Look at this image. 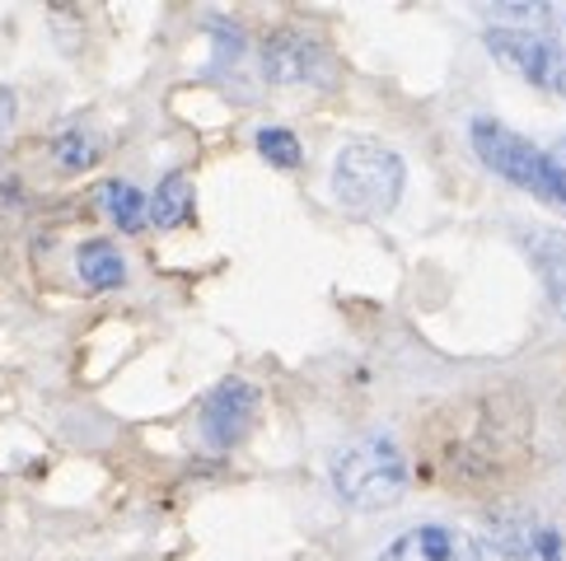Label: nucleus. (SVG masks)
<instances>
[{"mask_svg": "<svg viewBox=\"0 0 566 561\" xmlns=\"http://www.w3.org/2000/svg\"><path fill=\"white\" fill-rule=\"evenodd\" d=\"M333 487L352 510H389L408 491V458L389 435H360L333 454Z\"/></svg>", "mask_w": 566, "mask_h": 561, "instance_id": "2", "label": "nucleus"}, {"mask_svg": "<svg viewBox=\"0 0 566 561\" xmlns=\"http://www.w3.org/2000/svg\"><path fill=\"white\" fill-rule=\"evenodd\" d=\"M538 533L543 525L530 515V510H501V515H488V525H482V543L496 552L501 561H534L538 552Z\"/></svg>", "mask_w": 566, "mask_h": 561, "instance_id": "9", "label": "nucleus"}, {"mask_svg": "<svg viewBox=\"0 0 566 561\" xmlns=\"http://www.w3.org/2000/svg\"><path fill=\"white\" fill-rule=\"evenodd\" d=\"M262 71H268L272 85H328L333 56L318 33L276 29L268 43H262Z\"/></svg>", "mask_w": 566, "mask_h": 561, "instance_id": "5", "label": "nucleus"}, {"mask_svg": "<svg viewBox=\"0 0 566 561\" xmlns=\"http://www.w3.org/2000/svg\"><path fill=\"white\" fill-rule=\"evenodd\" d=\"M375 561H482V548L469 529L412 525V529H402Z\"/></svg>", "mask_w": 566, "mask_h": 561, "instance_id": "7", "label": "nucleus"}, {"mask_svg": "<svg viewBox=\"0 0 566 561\" xmlns=\"http://www.w3.org/2000/svg\"><path fill=\"white\" fill-rule=\"evenodd\" d=\"M402 188H408L402 155L394 146H384V140L356 136L333 159V197L352 215H366V220L389 215L402 202Z\"/></svg>", "mask_w": 566, "mask_h": 561, "instance_id": "1", "label": "nucleus"}, {"mask_svg": "<svg viewBox=\"0 0 566 561\" xmlns=\"http://www.w3.org/2000/svg\"><path fill=\"white\" fill-rule=\"evenodd\" d=\"M548 155H553V165H557V173H562V183H566V136L557 140V146H553Z\"/></svg>", "mask_w": 566, "mask_h": 561, "instance_id": "17", "label": "nucleus"}, {"mask_svg": "<svg viewBox=\"0 0 566 561\" xmlns=\"http://www.w3.org/2000/svg\"><path fill=\"white\" fill-rule=\"evenodd\" d=\"M98 207H104L113 215V225L127 230V234H136L146 225V197H140V188L123 183V178H113V183L98 188Z\"/></svg>", "mask_w": 566, "mask_h": 561, "instance_id": "12", "label": "nucleus"}, {"mask_svg": "<svg viewBox=\"0 0 566 561\" xmlns=\"http://www.w3.org/2000/svg\"><path fill=\"white\" fill-rule=\"evenodd\" d=\"M469 140H473V155H478L496 178H505V183H515V188H524V192L543 197V202H562V207H566V183H562V173H557V165H553V155L538 150L530 136L501 127L496 117H473Z\"/></svg>", "mask_w": 566, "mask_h": 561, "instance_id": "3", "label": "nucleus"}, {"mask_svg": "<svg viewBox=\"0 0 566 561\" xmlns=\"http://www.w3.org/2000/svg\"><path fill=\"white\" fill-rule=\"evenodd\" d=\"M98 155H104V140H98L94 131H85V127H71V131H62L52 140V159H56V169H66V173L90 169Z\"/></svg>", "mask_w": 566, "mask_h": 561, "instance_id": "13", "label": "nucleus"}, {"mask_svg": "<svg viewBox=\"0 0 566 561\" xmlns=\"http://www.w3.org/2000/svg\"><path fill=\"white\" fill-rule=\"evenodd\" d=\"M75 272L85 280L90 290H117L127 280V263L123 253H117L108 239H90V244H80L75 253Z\"/></svg>", "mask_w": 566, "mask_h": 561, "instance_id": "10", "label": "nucleus"}, {"mask_svg": "<svg viewBox=\"0 0 566 561\" xmlns=\"http://www.w3.org/2000/svg\"><path fill=\"white\" fill-rule=\"evenodd\" d=\"M515 244H520L524 257H530V267L538 272L543 290H548V299H553V309L566 318V230L524 220V225H515Z\"/></svg>", "mask_w": 566, "mask_h": 561, "instance_id": "8", "label": "nucleus"}, {"mask_svg": "<svg viewBox=\"0 0 566 561\" xmlns=\"http://www.w3.org/2000/svg\"><path fill=\"white\" fill-rule=\"evenodd\" d=\"M488 52L501 66H511L524 85L566 98V43L557 33H520V29H488Z\"/></svg>", "mask_w": 566, "mask_h": 561, "instance_id": "4", "label": "nucleus"}, {"mask_svg": "<svg viewBox=\"0 0 566 561\" xmlns=\"http://www.w3.org/2000/svg\"><path fill=\"white\" fill-rule=\"evenodd\" d=\"M258 421V389L249 379H226L201 403V435L211 449H234Z\"/></svg>", "mask_w": 566, "mask_h": 561, "instance_id": "6", "label": "nucleus"}, {"mask_svg": "<svg viewBox=\"0 0 566 561\" xmlns=\"http://www.w3.org/2000/svg\"><path fill=\"white\" fill-rule=\"evenodd\" d=\"M14 89L10 85H0V140H6V131H10V123H14Z\"/></svg>", "mask_w": 566, "mask_h": 561, "instance_id": "16", "label": "nucleus"}, {"mask_svg": "<svg viewBox=\"0 0 566 561\" xmlns=\"http://www.w3.org/2000/svg\"><path fill=\"white\" fill-rule=\"evenodd\" d=\"M553 24L562 29V43H566V10H557V19H553Z\"/></svg>", "mask_w": 566, "mask_h": 561, "instance_id": "18", "label": "nucleus"}, {"mask_svg": "<svg viewBox=\"0 0 566 561\" xmlns=\"http://www.w3.org/2000/svg\"><path fill=\"white\" fill-rule=\"evenodd\" d=\"M258 155L268 159L276 169H300L305 165V146H300V136L286 131V127H258Z\"/></svg>", "mask_w": 566, "mask_h": 561, "instance_id": "14", "label": "nucleus"}, {"mask_svg": "<svg viewBox=\"0 0 566 561\" xmlns=\"http://www.w3.org/2000/svg\"><path fill=\"white\" fill-rule=\"evenodd\" d=\"M188 211H192V178H188V173H169L165 183L155 188L150 202H146V220H155L159 230L184 225Z\"/></svg>", "mask_w": 566, "mask_h": 561, "instance_id": "11", "label": "nucleus"}, {"mask_svg": "<svg viewBox=\"0 0 566 561\" xmlns=\"http://www.w3.org/2000/svg\"><path fill=\"white\" fill-rule=\"evenodd\" d=\"M534 561H562V533H557V529H548V525H543Z\"/></svg>", "mask_w": 566, "mask_h": 561, "instance_id": "15", "label": "nucleus"}]
</instances>
